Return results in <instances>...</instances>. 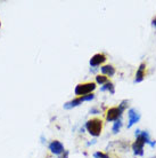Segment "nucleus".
Segmentation results:
<instances>
[{"mask_svg":"<svg viewBox=\"0 0 156 158\" xmlns=\"http://www.w3.org/2000/svg\"><path fill=\"white\" fill-rule=\"evenodd\" d=\"M49 150L51 151V154L60 156V155L65 151V149H64V144H63L60 141L55 140V141H51V142L49 143Z\"/></svg>","mask_w":156,"mask_h":158,"instance_id":"obj_7","label":"nucleus"},{"mask_svg":"<svg viewBox=\"0 0 156 158\" xmlns=\"http://www.w3.org/2000/svg\"><path fill=\"white\" fill-rule=\"evenodd\" d=\"M62 158H68V150H65L64 152H63Z\"/></svg>","mask_w":156,"mask_h":158,"instance_id":"obj_17","label":"nucleus"},{"mask_svg":"<svg viewBox=\"0 0 156 158\" xmlns=\"http://www.w3.org/2000/svg\"><path fill=\"white\" fill-rule=\"evenodd\" d=\"M105 61H106L105 54H103V53H98V54H95V55L90 59L89 64H90V67L97 68V67H99L100 64L104 63Z\"/></svg>","mask_w":156,"mask_h":158,"instance_id":"obj_8","label":"nucleus"},{"mask_svg":"<svg viewBox=\"0 0 156 158\" xmlns=\"http://www.w3.org/2000/svg\"><path fill=\"white\" fill-rule=\"evenodd\" d=\"M128 104H129V101H128V100H123V101L119 104V108H120L122 111H124L125 109L128 108Z\"/></svg>","mask_w":156,"mask_h":158,"instance_id":"obj_15","label":"nucleus"},{"mask_svg":"<svg viewBox=\"0 0 156 158\" xmlns=\"http://www.w3.org/2000/svg\"><path fill=\"white\" fill-rule=\"evenodd\" d=\"M95 99V95L91 93V94H88V95H84V96H79L76 99L72 100L70 102H66L64 104V109H73L75 107H79L82 102H84V101H91V100Z\"/></svg>","mask_w":156,"mask_h":158,"instance_id":"obj_4","label":"nucleus"},{"mask_svg":"<svg viewBox=\"0 0 156 158\" xmlns=\"http://www.w3.org/2000/svg\"><path fill=\"white\" fill-rule=\"evenodd\" d=\"M100 91L102 92H109L111 94H114L115 93V88H114V85L113 83H111V81H108V83L104 84L102 86V88H100Z\"/></svg>","mask_w":156,"mask_h":158,"instance_id":"obj_11","label":"nucleus"},{"mask_svg":"<svg viewBox=\"0 0 156 158\" xmlns=\"http://www.w3.org/2000/svg\"><path fill=\"white\" fill-rule=\"evenodd\" d=\"M94 157L95 158H109V156L105 152H100V151H97V152H95L94 154Z\"/></svg>","mask_w":156,"mask_h":158,"instance_id":"obj_14","label":"nucleus"},{"mask_svg":"<svg viewBox=\"0 0 156 158\" xmlns=\"http://www.w3.org/2000/svg\"><path fill=\"white\" fill-rule=\"evenodd\" d=\"M0 27H1V22H0Z\"/></svg>","mask_w":156,"mask_h":158,"instance_id":"obj_20","label":"nucleus"},{"mask_svg":"<svg viewBox=\"0 0 156 158\" xmlns=\"http://www.w3.org/2000/svg\"><path fill=\"white\" fill-rule=\"evenodd\" d=\"M145 70H146V64L145 63H141L138 68V70H137V73H136V78H135V83H141L142 80L145 79Z\"/></svg>","mask_w":156,"mask_h":158,"instance_id":"obj_9","label":"nucleus"},{"mask_svg":"<svg viewBox=\"0 0 156 158\" xmlns=\"http://www.w3.org/2000/svg\"><path fill=\"white\" fill-rule=\"evenodd\" d=\"M86 130L89 132L90 135H92L95 138H97L102 133V130H103V122L102 119L99 118H92L88 120L86 123Z\"/></svg>","mask_w":156,"mask_h":158,"instance_id":"obj_2","label":"nucleus"},{"mask_svg":"<svg viewBox=\"0 0 156 158\" xmlns=\"http://www.w3.org/2000/svg\"><path fill=\"white\" fill-rule=\"evenodd\" d=\"M122 114H123V111L119 107L109 108L106 112V120L107 122H116L119 119H121Z\"/></svg>","mask_w":156,"mask_h":158,"instance_id":"obj_5","label":"nucleus"},{"mask_svg":"<svg viewBox=\"0 0 156 158\" xmlns=\"http://www.w3.org/2000/svg\"><path fill=\"white\" fill-rule=\"evenodd\" d=\"M128 117H129L128 128H131L135 124H137V123L140 120L141 115L138 112V110H137V109H135V108H131V109H129V111H128Z\"/></svg>","mask_w":156,"mask_h":158,"instance_id":"obj_6","label":"nucleus"},{"mask_svg":"<svg viewBox=\"0 0 156 158\" xmlns=\"http://www.w3.org/2000/svg\"><path fill=\"white\" fill-rule=\"evenodd\" d=\"M121 127H122V120L121 119H119V120H116V122L114 123L113 128H112L114 134H117V133L120 132V130H121Z\"/></svg>","mask_w":156,"mask_h":158,"instance_id":"obj_13","label":"nucleus"},{"mask_svg":"<svg viewBox=\"0 0 156 158\" xmlns=\"http://www.w3.org/2000/svg\"><path fill=\"white\" fill-rule=\"evenodd\" d=\"M90 114L97 115V114H100V112H99V110H98V109H96V108H92V109H90Z\"/></svg>","mask_w":156,"mask_h":158,"instance_id":"obj_16","label":"nucleus"},{"mask_svg":"<svg viewBox=\"0 0 156 158\" xmlns=\"http://www.w3.org/2000/svg\"><path fill=\"white\" fill-rule=\"evenodd\" d=\"M102 70L103 76H106V77H113L115 75V68L113 65H104V67L100 68Z\"/></svg>","mask_w":156,"mask_h":158,"instance_id":"obj_10","label":"nucleus"},{"mask_svg":"<svg viewBox=\"0 0 156 158\" xmlns=\"http://www.w3.org/2000/svg\"><path fill=\"white\" fill-rule=\"evenodd\" d=\"M135 135H136V141L132 143V150L136 156H144L145 144H149L152 148L156 146V141L150 140L148 132H146V131L137 130L135 132Z\"/></svg>","mask_w":156,"mask_h":158,"instance_id":"obj_1","label":"nucleus"},{"mask_svg":"<svg viewBox=\"0 0 156 158\" xmlns=\"http://www.w3.org/2000/svg\"><path fill=\"white\" fill-rule=\"evenodd\" d=\"M152 158H156V157H152Z\"/></svg>","mask_w":156,"mask_h":158,"instance_id":"obj_21","label":"nucleus"},{"mask_svg":"<svg viewBox=\"0 0 156 158\" xmlns=\"http://www.w3.org/2000/svg\"><path fill=\"white\" fill-rule=\"evenodd\" d=\"M95 89H96V84L95 83L79 84L78 86H75L74 93L75 95H79V96H84V95L91 94Z\"/></svg>","mask_w":156,"mask_h":158,"instance_id":"obj_3","label":"nucleus"},{"mask_svg":"<svg viewBox=\"0 0 156 158\" xmlns=\"http://www.w3.org/2000/svg\"><path fill=\"white\" fill-rule=\"evenodd\" d=\"M96 83L99 84V85H104V84L108 83V77L103 75H97L96 76Z\"/></svg>","mask_w":156,"mask_h":158,"instance_id":"obj_12","label":"nucleus"},{"mask_svg":"<svg viewBox=\"0 0 156 158\" xmlns=\"http://www.w3.org/2000/svg\"><path fill=\"white\" fill-rule=\"evenodd\" d=\"M152 25L154 27V28H156V17H154L152 21Z\"/></svg>","mask_w":156,"mask_h":158,"instance_id":"obj_18","label":"nucleus"},{"mask_svg":"<svg viewBox=\"0 0 156 158\" xmlns=\"http://www.w3.org/2000/svg\"><path fill=\"white\" fill-rule=\"evenodd\" d=\"M41 142H42V143L46 142V141H45V138H43V136H41Z\"/></svg>","mask_w":156,"mask_h":158,"instance_id":"obj_19","label":"nucleus"}]
</instances>
